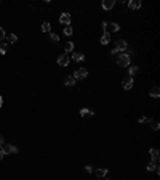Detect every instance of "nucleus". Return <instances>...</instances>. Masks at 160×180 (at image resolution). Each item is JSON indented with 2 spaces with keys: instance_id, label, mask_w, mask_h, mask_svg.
<instances>
[{
  "instance_id": "1",
  "label": "nucleus",
  "mask_w": 160,
  "mask_h": 180,
  "mask_svg": "<svg viewBox=\"0 0 160 180\" xmlns=\"http://www.w3.org/2000/svg\"><path fill=\"white\" fill-rule=\"evenodd\" d=\"M127 48H128L127 42L120 39V40H117V42H115V45H114V48H112V52H111V53H112V55H117L119 52H125Z\"/></svg>"
},
{
  "instance_id": "2",
  "label": "nucleus",
  "mask_w": 160,
  "mask_h": 180,
  "mask_svg": "<svg viewBox=\"0 0 160 180\" xmlns=\"http://www.w3.org/2000/svg\"><path fill=\"white\" fill-rule=\"evenodd\" d=\"M130 63H131V56H128L127 53H122L119 58H117V64H119L120 68H128Z\"/></svg>"
},
{
  "instance_id": "3",
  "label": "nucleus",
  "mask_w": 160,
  "mask_h": 180,
  "mask_svg": "<svg viewBox=\"0 0 160 180\" xmlns=\"http://www.w3.org/2000/svg\"><path fill=\"white\" fill-rule=\"evenodd\" d=\"M87 76H88V71L85 69V68H79V69L74 73V76H72V77L75 79V81H82V79H85Z\"/></svg>"
},
{
  "instance_id": "4",
  "label": "nucleus",
  "mask_w": 160,
  "mask_h": 180,
  "mask_svg": "<svg viewBox=\"0 0 160 180\" xmlns=\"http://www.w3.org/2000/svg\"><path fill=\"white\" fill-rule=\"evenodd\" d=\"M2 151H3V154H15V153H18V148L15 145H3Z\"/></svg>"
},
{
  "instance_id": "5",
  "label": "nucleus",
  "mask_w": 160,
  "mask_h": 180,
  "mask_svg": "<svg viewBox=\"0 0 160 180\" xmlns=\"http://www.w3.org/2000/svg\"><path fill=\"white\" fill-rule=\"evenodd\" d=\"M69 63H71V56H69L67 53H64V55H61V56H58V64L67 66Z\"/></svg>"
},
{
  "instance_id": "6",
  "label": "nucleus",
  "mask_w": 160,
  "mask_h": 180,
  "mask_svg": "<svg viewBox=\"0 0 160 180\" xmlns=\"http://www.w3.org/2000/svg\"><path fill=\"white\" fill-rule=\"evenodd\" d=\"M59 23L61 24H66V26H71V13H61Z\"/></svg>"
},
{
  "instance_id": "7",
  "label": "nucleus",
  "mask_w": 160,
  "mask_h": 180,
  "mask_svg": "<svg viewBox=\"0 0 160 180\" xmlns=\"http://www.w3.org/2000/svg\"><path fill=\"white\" fill-rule=\"evenodd\" d=\"M114 5H115V0H104L103 3H101V7H103V10H112L114 8Z\"/></svg>"
},
{
  "instance_id": "8",
  "label": "nucleus",
  "mask_w": 160,
  "mask_h": 180,
  "mask_svg": "<svg viewBox=\"0 0 160 180\" xmlns=\"http://www.w3.org/2000/svg\"><path fill=\"white\" fill-rule=\"evenodd\" d=\"M122 85H123V89L125 90H131V87H133V77H125L123 79V82H122Z\"/></svg>"
},
{
  "instance_id": "9",
  "label": "nucleus",
  "mask_w": 160,
  "mask_h": 180,
  "mask_svg": "<svg viewBox=\"0 0 160 180\" xmlns=\"http://www.w3.org/2000/svg\"><path fill=\"white\" fill-rule=\"evenodd\" d=\"M149 154L152 158V163H159V150L157 148H151L149 150Z\"/></svg>"
},
{
  "instance_id": "10",
  "label": "nucleus",
  "mask_w": 160,
  "mask_h": 180,
  "mask_svg": "<svg viewBox=\"0 0 160 180\" xmlns=\"http://www.w3.org/2000/svg\"><path fill=\"white\" fill-rule=\"evenodd\" d=\"M128 7H130V10H139L141 8V0H130V2H128Z\"/></svg>"
},
{
  "instance_id": "11",
  "label": "nucleus",
  "mask_w": 160,
  "mask_h": 180,
  "mask_svg": "<svg viewBox=\"0 0 160 180\" xmlns=\"http://www.w3.org/2000/svg\"><path fill=\"white\" fill-rule=\"evenodd\" d=\"M120 29V26L117 24V23H111V24H107V28H106V32L112 34V32H117Z\"/></svg>"
},
{
  "instance_id": "12",
  "label": "nucleus",
  "mask_w": 160,
  "mask_h": 180,
  "mask_svg": "<svg viewBox=\"0 0 160 180\" xmlns=\"http://www.w3.org/2000/svg\"><path fill=\"white\" fill-rule=\"evenodd\" d=\"M146 171H147V172H152V171H155L157 174H160V171H159V166H157V163H152V161H151V163L147 164V167H146Z\"/></svg>"
},
{
  "instance_id": "13",
  "label": "nucleus",
  "mask_w": 160,
  "mask_h": 180,
  "mask_svg": "<svg viewBox=\"0 0 160 180\" xmlns=\"http://www.w3.org/2000/svg\"><path fill=\"white\" fill-rule=\"evenodd\" d=\"M149 95H151L152 98H159L160 97V89L159 87H152V89L149 90Z\"/></svg>"
},
{
  "instance_id": "14",
  "label": "nucleus",
  "mask_w": 160,
  "mask_h": 180,
  "mask_svg": "<svg viewBox=\"0 0 160 180\" xmlns=\"http://www.w3.org/2000/svg\"><path fill=\"white\" fill-rule=\"evenodd\" d=\"M138 71H139L138 64H135V66H128V76H130V77H133L135 74H138Z\"/></svg>"
},
{
  "instance_id": "15",
  "label": "nucleus",
  "mask_w": 160,
  "mask_h": 180,
  "mask_svg": "<svg viewBox=\"0 0 160 180\" xmlns=\"http://www.w3.org/2000/svg\"><path fill=\"white\" fill-rule=\"evenodd\" d=\"M71 60H74V61H83L85 56H83L82 53H79V52H74V53H72V56H71Z\"/></svg>"
},
{
  "instance_id": "16",
  "label": "nucleus",
  "mask_w": 160,
  "mask_h": 180,
  "mask_svg": "<svg viewBox=\"0 0 160 180\" xmlns=\"http://www.w3.org/2000/svg\"><path fill=\"white\" fill-rule=\"evenodd\" d=\"M75 79H74V77H72V76H69V77H66V79H64V85H66V87H72V85H75Z\"/></svg>"
},
{
  "instance_id": "17",
  "label": "nucleus",
  "mask_w": 160,
  "mask_h": 180,
  "mask_svg": "<svg viewBox=\"0 0 160 180\" xmlns=\"http://www.w3.org/2000/svg\"><path fill=\"white\" fill-rule=\"evenodd\" d=\"M93 172H95V174H96L98 177H106L109 171H107L106 167H101V169H96V171H93Z\"/></svg>"
},
{
  "instance_id": "18",
  "label": "nucleus",
  "mask_w": 160,
  "mask_h": 180,
  "mask_svg": "<svg viewBox=\"0 0 160 180\" xmlns=\"http://www.w3.org/2000/svg\"><path fill=\"white\" fill-rule=\"evenodd\" d=\"M109 42H111V34H109V32H104L103 37H101V44H103V45H107Z\"/></svg>"
},
{
  "instance_id": "19",
  "label": "nucleus",
  "mask_w": 160,
  "mask_h": 180,
  "mask_svg": "<svg viewBox=\"0 0 160 180\" xmlns=\"http://www.w3.org/2000/svg\"><path fill=\"white\" fill-rule=\"evenodd\" d=\"M147 124H149V127H151L152 130H159V129H160V124L157 122V121H151V119H149Z\"/></svg>"
},
{
  "instance_id": "20",
  "label": "nucleus",
  "mask_w": 160,
  "mask_h": 180,
  "mask_svg": "<svg viewBox=\"0 0 160 180\" xmlns=\"http://www.w3.org/2000/svg\"><path fill=\"white\" fill-rule=\"evenodd\" d=\"M95 113H93L91 109H87V108H82L80 109V116H93Z\"/></svg>"
},
{
  "instance_id": "21",
  "label": "nucleus",
  "mask_w": 160,
  "mask_h": 180,
  "mask_svg": "<svg viewBox=\"0 0 160 180\" xmlns=\"http://www.w3.org/2000/svg\"><path fill=\"white\" fill-rule=\"evenodd\" d=\"M50 40H51L53 44H56V42H59V37H58V34L51 32V34H50Z\"/></svg>"
},
{
  "instance_id": "22",
  "label": "nucleus",
  "mask_w": 160,
  "mask_h": 180,
  "mask_svg": "<svg viewBox=\"0 0 160 180\" xmlns=\"http://www.w3.org/2000/svg\"><path fill=\"white\" fill-rule=\"evenodd\" d=\"M50 29H51V24H50V23H43V24H42V31H43V32H50Z\"/></svg>"
},
{
  "instance_id": "23",
  "label": "nucleus",
  "mask_w": 160,
  "mask_h": 180,
  "mask_svg": "<svg viewBox=\"0 0 160 180\" xmlns=\"http://www.w3.org/2000/svg\"><path fill=\"white\" fill-rule=\"evenodd\" d=\"M64 36H72V26H66L64 28Z\"/></svg>"
},
{
  "instance_id": "24",
  "label": "nucleus",
  "mask_w": 160,
  "mask_h": 180,
  "mask_svg": "<svg viewBox=\"0 0 160 180\" xmlns=\"http://www.w3.org/2000/svg\"><path fill=\"white\" fill-rule=\"evenodd\" d=\"M72 50H74V44H72V42H67V44H66V52L71 53Z\"/></svg>"
},
{
  "instance_id": "25",
  "label": "nucleus",
  "mask_w": 160,
  "mask_h": 180,
  "mask_svg": "<svg viewBox=\"0 0 160 180\" xmlns=\"http://www.w3.org/2000/svg\"><path fill=\"white\" fill-rule=\"evenodd\" d=\"M8 40H10V44H15V42L18 40V37H16V34H10V37H8Z\"/></svg>"
},
{
  "instance_id": "26",
  "label": "nucleus",
  "mask_w": 160,
  "mask_h": 180,
  "mask_svg": "<svg viewBox=\"0 0 160 180\" xmlns=\"http://www.w3.org/2000/svg\"><path fill=\"white\" fill-rule=\"evenodd\" d=\"M7 53V44H2L0 45V55H5Z\"/></svg>"
},
{
  "instance_id": "27",
  "label": "nucleus",
  "mask_w": 160,
  "mask_h": 180,
  "mask_svg": "<svg viewBox=\"0 0 160 180\" xmlns=\"http://www.w3.org/2000/svg\"><path fill=\"white\" fill-rule=\"evenodd\" d=\"M138 122H139V124H146V122H149V119H147V118H144V116H143V118H139V119H138Z\"/></svg>"
},
{
  "instance_id": "28",
  "label": "nucleus",
  "mask_w": 160,
  "mask_h": 180,
  "mask_svg": "<svg viewBox=\"0 0 160 180\" xmlns=\"http://www.w3.org/2000/svg\"><path fill=\"white\" fill-rule=\"evenodd\" d=\"M3 39H5V29L0 28V40H3Z\"/></svg>"
},
{
  "instance_id": "29",
  "label": "nucleus",
  "mask_w": 160,
  "mask_h": 180,
  "mask_svg": "<svg viewBox=\"0 0 160 180\" xmlns=\"http://www.w3.org/2000/svg\"><path fill=\"white\" fill-rule=\"evenodd\" d=\"M85 171H87L88 174H91V172H93V167H91V166H87V167H85Z\"/></svg>"
},
{
  "instance_id": "30",
  "label": "nucleus",
  "mask_w": 160,
  "mask_h": 180,
  "mask_svg": "<svg viewBox=\"0 0 160 180\" xmlns=\"http://www.w3.org/2000/svg\"><path fill=\"white\" fill-rule=\"evenodd\" d=\"M3 145H5V143H3V137H2V135H0V148L3 146Z\"/></svg>"
},
{
  "instance_id": "31",
  "label": "nucleus",
  "mask_w": 160,
  "mask_h": 180,
  "mask_svg": "<svg viewBox=\"0 0 160 180\" xmlns=\"http://www.w3.org/2000/svg\"><path fill=\"white\" fill-rule=\"evenodd\" d=\"M3 156L5 154H3V151H2V148H0V159H3Z\"/></svg>"
},
{
  "instance_id": "32",
  "label": "nucleus",
  "mask_w": 160,
  "mask_h": 180,
  "mask_svg": "<svg viewBox=\"0 0 160 180\" xmlns=\"http://www.w3.org/2000/svg\"><path fill=\"white\" fill-rule=\"evenodd\" d=\"M2 105H3V100H2V97H0V108H2Z\"/></svg>"
}]
</instances>
